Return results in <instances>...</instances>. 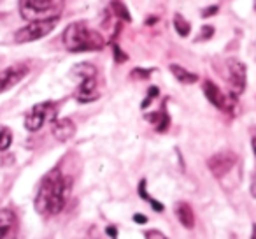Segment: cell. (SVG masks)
Listing matches in <instances>:
<instances>
[{
	"label": "cell",
	"mask_w": 256,
	"mask_h": 239,
	"mask_svg": "<svg viewBox=\"0 0 256 239\" xmlns=\"http://www.w3.org/2000/svg\"><path fill=\"white\" fill-rule=\"evenodd\" d=\"M70 193V179L53 169L44 176L36 195V209L40 214H58L65 207Z\"/></svg>",
	"instance_id": "obj_1"
},
{
	"label": "cell",
	"mask_w": 256,
	"mask_h": 239,
	"mask_svg": "<svg viewBox=\"0 0 256 239\" xmlns=\"http://www.w3.org/2000/svg\"><path fill=\"white\" fill-rule=\"evenodd\" d=\"M64 44L72 53L82 51H98L104 48L106 41L96 30L90 29L86 22H74L64 30Z\"/></svg>",
	"instance_id": "obj_2"
},
{
	"label": "cell",
	"mask_w": 256,
	"mask_h": 239,
	"mask_svg": "<svg viewBox=\"0 0 256 239\" xmlns=\"http://www.w3.org/2000/svg\"><path fill=\"white\" fill-rule=\"evenodd\" d=\"M65 0H20V15L28 22L60 20Z\"/></svg>",
	"instance_id": "obj_3"
},
{
	"label": "cell",
	"mask_w": 256,
	"mask_h": 239,
	"mask_svg": "<svg viewBox=\"0 0 256 239\" xmlns=\"http://www.w3.org/2000/svg\"><path fill=\"white\" fill-rule=\"evenodd\" d=\"M74 74L81 78V85H79L78 92H76V99L79 102H93L98 99V86H96V69L92 64H78L74 67Z\"/></svg>",
	"instance_id": "obj_4"
},
{
	"label": "cell",
	"mask_w": 256,
	"mask_h": 239,
	"mask_svg": "<svg viewBox=\"0 0 256 239\" xmlns=\"http://www.w3.org/2000/svg\"><path fill=\"white\" fill-rule=\"evenodd\" d=\"M56 25H58V20L30 22L26 27H22L20 30H16L14 43L16 44H26V43H34V41H39V39H42V37L50 36Z\"/></svg>",
	"instance_id": "obj_5"
},
{
	"label": "cell",
	"mask_w": 256,
	"mask_h": 239,
	"mask_svg": "<svg viewBox=\"0 0 256 239\" xmlns=\"http://www.w3.org/2000/svg\"><path fill=\"white\" fill-rule=\"evenodd\" d=\"M54 114H56V107H54L53 102L36 104L25 118V129L30 130V132H37V130L42 129V125L48 120H54Z\"/></svg>",
	"instance_id": "obj_6"
},
{
	"label": "cell",
	"mask_w": 256,
	"mask_h": 239,
	"mask_svg": "<svg viewBox=\"0 0 256 239\" xmlns=\"http://www.w3.org/2000/svg\"><path fill=\"white\" fill-rule=\"evenodd\" d=\"M226 71L232 95L238 97L246 90V65L242 62L235 60V58H230L226 62Z\"/></svg>",
	"instance_id": "obj_7"
},
{
	"label": "cell",
	"mask_w": 256,
	"mask_h": 239,
	"mask_svg": "<svg viewBox=\"0 0 256 239\" xmlns=\"http://www.w3.org/2000/svg\"><path fill=\"white\" fill-rule=\"evenodd\" d=\"M204 93H206L207 100H209L212 106H216L218 109L221 111H226V113H230L232 109H234V102H235V97L234 95H224L223 92H221L220 88H218L216 85H214L212 81H204Z\"/></svg>",
	"instance_id": "obj_8"
},
{
	"label": "cell",
	"mask_w": 256,
	"mask_h": 239,
	"mask_svg": "<svg viewBox=\"0 0 256 239\" xmlns=\"http://www.w3.org/2000/svg\"><path fill=\"white\" fill-rule=\"evenodd\" d=\"M26 74H28V65L25 64H14L11 67L4 69L0 72V93L8 92L12 86H16Z\"/></svg>",
	"instance_id": "obj_9"
},
{
	"label": "cell",
	"mask_w": 256,
	"mask_h": 239,
	"mask_svg": "<svg viewBox=\"0 0 256 239\" xmlns=\"http://www.w3.org/2000/svg\"><path fill=\"white\" fill-rule=\"evenodd\" d=\"M235 162H237L235 153H232V151H221V153L212 155V157L209 158V162H207V165H209L210 172H212L216 178H223L228 171H232Z\"/></svg>",
	"instance_id": "obj_10"
},
{
	"label": "cell",
	"mask_w": 256,
	"mask_h": 239,
	"mask_svg": "<svg viewBox=\"0 0 256 239\" xmlns=\"http://www.w3.org/2000/svg\"><path fill=\"white\" fill-rule=\"evenodd\" d=\"M18 218L14 211L0 209V239H18Z\"/></svg>",
	"instance_id": "obj_11"
},
{
	"label": "cell",
	"mask_w": 256,
	"mask_h": 239,
	"mask_svg": "<svg viewBox=\"0 0 256 239\" xmlns=\"http://www.w3.org/2000/svg\"><path fill=\"white\" fill-rule=\"evenodd\" d=\"M53 136L56 137L58 141L65 143V141L72 139L76 134V125L72 120L68 118H60V120H53Z\"/></svg>",
	"instance_id": "obj_12"
},
{
	"label": "cell",
	"mask_w": 256,
	"mask_h": 239,
	"mask_svg": "<svg viewBox=\"0 0 256 239\" xmlns=\"http://www.w3.org/2000/svg\"><path fill=\"white\" fill-rule=\"evenodd\" d=\"M176 216L181 221L182 227L192 228L193 225H195V214H193V209L190 207V204H186V202L176 204Z\"/></svg>",
	"instance_id": "obj_13"
},
{
	"label": "cell",
	"mask_w": 256,
	"mask_h": 239,
	"mask_svg": "<svg viewBox=\"0 0 256 239\" xmlns=\"http://www.w3.org/2000/svg\"><path fill=\"white\" fill-rule=\"evenodd\" d=\"M170 72L174 74V78L178 79L179 83H182V85H193V83L198 81V76L186 71L184 67H181V65H178V64L170 65Z\"/></svg>",
	"instance_id": "obj_14"
},
{
	"label": "cell",
	"mask_w": 256,
	"mask_h": 239,
	"mask_svg": "<svg viewBox=\"0 0 256 239\" xmlns=\"http://www.w3.org/2000/svg\"><path fill=\"white\" fill-rule=\"evenodd\" d=\"M146 118L151 123H154V127H156L158 132H165L167 127H168V122H170L165 111H162V113H151V114H148Z\"/></svg>",
	"instance_id": "obj_15"
},
{
	"label": "cell",
	"mask_w": 256,
	"mask_h": 239,
	"mask_svg": "<svg viewBox=\"0 0 256 239\" xmlns=\"http://www.w3.org/2000/svg\"><path fill=\"white\" fill-rule=\"evenodd\" d=\"M172 23H174V30L179 34L181 37H186L190 34V23H188V20H184L182 18V15H174V20H172Z\"/></svg>",
	"instance_id": "obj_16"
},
{
	"label": "cell",
	"mask_w": 256,
	"mask_h": 239,
	"mask_svg": "<svg viewBox=\"0 0 256 239\" xmlns=\"http://www.w3.org/2000/svg\"><path fill=\"white\" fill-rule=\"evenodd\" d=\"M112 11H114V15H116V18L123 20V22H132L130 11H128L126 6H124L121 0H112Z\"/></svg>",
	"instance_id": "obj_17"
},
{
	"label": "cell",
	"mask_w": 256,
	"mask_h": 239,
	"mask_svg": "<svg viewBox=\"0 0 256 239\" xmlns=\"http://www.w3.org/2000/svg\"><path fill=\"white\" fill-rule=\"evenodd\" d=\"M12 143V132L8 127H0V151L9 150Z\"/></svg>",
	"instance_id": "obj_18"
},
{
	"label": "cell",
	"mask_w": 256,
	"mask_h": 239,
	"mask_svg": "<svg viewBox=\"0 0 256 239\" xmlns=\"http://www.w3.org/2000/svg\"><path fill=\"white\" fill-rule=\"evenodd\" d=\"M139 193H140V197H142V199H146L148 202L151 204V206H153V209L154 211H164V204L162 202H156V200H153L151 199L150 195H148V192H146V181H140V185H139Z\"/></svg>",
	"instance_id": "obj_19"
},
{
	"label": "cell",
	"mask_w": 256,
	"mask_h": 239,
	"mask_svg": "<svg viewBox=\"0 0 256 239\" xmlns=\"http://www.w3.org/2000/svg\"><path fill=\"white\" fill-rule=\"evenodd\" d=\"M212 36H214V29H212V27H204L202 32H200V36L196 37V41H207V39H210Z\"/></svg>",
	"instance_id": "obj_20"
},
{
	"label": "cell",
	"mask_w": 256,
	"mask_h": 239,
	"mask_svg": "<svg viewBox=\"0 0 256 239\" xmlns=\"http://www.w3.org/2000/svg\"><path fill=\"white\" fill-rule=\"evenodd\" d=\"M146 239H167V235L160 230H148L146 232Z\"/></svg>",
	"instance_id": "obj_21"
},
{
	"label": "cell",
	"mask_w": 256,
	"mask_h": 239,
	"mask_svg": "<svg viewBox=\"0 0 256 239\" xmlns=\"http://www.w3.org/2000/svg\"><path fill=\"white\" fill-rule=\"evenodd\" d=\"M220 11V8L218 6H210V8H207V9H204L202 11V16L204 18H210V16H216V13Z\"/></svg>",
	"instance_id": "obj_22"
},
{
	"label": "cell",
	"mask_w": 256,
	"mask_h": 239,
	"mask_svg": "<svg viewBox=\"0 0 256 239\" xmlns=\"http://www.w3.org/2000/svg\"><path fill=\"white\" fill-rule=\"evenodd\" d=\"M114 57H116V62H124V60H126V55L120 50V46H118V44H114Z\"/></svg>",
	"instance_id": "obj_23"
},
{
	"label": "cell",
	"mask_w": 256,
	"mask_h": 239,
	"mask_svg": "<svg viewBox=\"0 0 256 239\" xmlns=\"http://www.w3.org/2000/svg\"><path fill=\"white\" fill-rule=\"evenodd\" d=\"M156 95H158V90L154 88V86H153V88H150V97H148V99L142 102V107H148V106H150L151 100H153V97H156Z\"/></svg>",
	"instance_id": "obj_24"
},
{
	"label": "cell",
	"mask_w": 256,
	"mask_h": 239,
	"mask_svg": "<svg viewBox=\"0 0 256 239\" xmlns=\"http://www.w3.org/2000/svg\"><path fill=\"white\" fill-rule=\"evenodd\" d=\"M134 218H136V221H137L139 225H142V223H146V221H148V218H146V216H142V214H136Z\"/></svg>",
	"instance_id": "obj_25"
},
{
	"label": "cell",
	"mask_w": 256,
	"mask_h": 239,
	"mask_svg": "<svg viewBox=\"0 0 256 239\" xmlns=\"http://www.w3.org/2000/svg\"><path fill=\"white\" fill-rule=\"evenodd\" d=\"M251 239H256V225H252V232H251Z\"/></svg>",
	"instance_id": "obj_26"
},
{
	"label": "cell",
	"mask_w": 256,
	"mask_h": 239,
	"mask_svg": "<svg viewBox=\"0 0 256 239\" xmlns=\"http://www.w3.org/2000/svg\"><path fill=\"white\" fill-rule=\"evenodd\" d=\"M252 150H254V155H256V137H252Z\"/></svg>",
	"instance_id": "obj_27"
},
{
	"label": "cell",
	"mask_w": 256,
	"mask_h": 239,
	"mask_svg": "<svg viewBox=\"0 0 256 239\" xmlns=\"http://www.w3.org/2000/svg\"><path fill=\"white\" fill-rule=\"evenodd\" d=\"M254 8H256V0H254Z\"/></svg>",
	"instance_id": "obj_28"
}]
</instances>
